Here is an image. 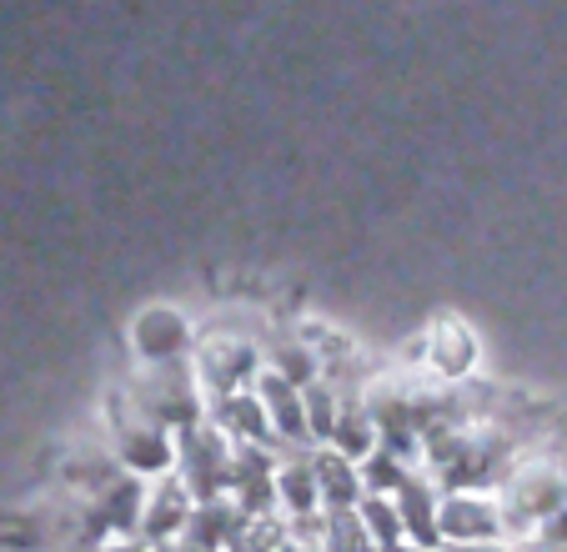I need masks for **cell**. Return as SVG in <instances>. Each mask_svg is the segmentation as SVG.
I'll return each instance as SVG.
<instances>
[{
  "mask_svg": "<svg viewBox=\"0 0 567 552\" xmlns=\"http://www.w3.org/2000/svg\"><path fill=\"white\" fill-rule=\"evenodd\" d=\"M231 457L236 442L221 432V427H186V447H182V488L192 492L196 502L221 498L231 488Z\"/></svg>",
  "mask_w": 567,
  "mask_h": 552,
  "instance_id": "1",
  "label": "cell"
},
{
  "mask_svg": "<svg viewBox=\"0 0 567 552\" xmlns=\"http://www.w3.org/2000/svg\"><path fill=\"white\" fill-rule=\"evenodd\" d=\"M136 407L151 422L166 427V432H172V427H192L196 412H202V402H196V372L176 367V361H151L146 382H141V392H136Z\"/></svg>",
  "mask_w": 567,
  "mask_h": 552,
  "instance_id": "2",
  "label": "cell"
},
{
  "mask_svg": "<svg viewBox=\"0 0 567 552\" xmlns=\"http://www.w3.org/2000/svg\"><path fill=\"white\" fill-rule=\"evenodd\" d=\"M382 552H427V548H417V542H412V548L408 542H396V548H382Z\"/></svg>",
  "mask_w": 567,
  "mask_h": 552,
  "instance_id": "15",
  "label": "cell"
},
{
  "mask_svg": "<svg viewBox=\"0 0 567 552\" xmlns=\"http://www.w3.org/2000/svg\"><path fill=\"white\" fill-rule=\"evenodd\" d=\"M212 427H221L231 442H247V447H267L271 442V422H267V407L257 402V392H226L216 397V417Z\"/></svg>",
  "mask_w": 567,
  "mask_h": 552,
  "instance_id": "8",
  "label": "cell"
},
{
  "mask_svg": "<svg viewBox=\"0 0 567 552\" xmlns=\"http://www.w3.org/2000/svg\"><path fill=\"white\" fill-rule=\"evenodd\" d=\"M462 552H497V548H487V542H477V548H462Z\"/></svg>",
  "mask_w": 567,
  "mask_h": 552,
  "instance_id": "16",
  "label": "cell"
},
{
  "mask_svg": "<svg viewBox=\"0 0 567 552\" xmlns=\"http://www.w3.org/2000/svg\"><path fill=\"white\" fill-rule=\"evenodd\" d=\"M116 442H121V462H126L131 472H141V478H151V472H166L176 462L172 432H166L161 422H151V417L141 412L136 402L126 407V422H121Z\"/></svg>",
  "mask_w": 567,
  "mask_h": 552,
  "instance_id": "5",
  "label": "cell"
},
{
  "mask_svg": "<svg viewBox=\"0 0 567 552\" xmlns=\"http://www.w3.org/2000/svg\"><path fill=\"white\" fill-rule=\"evenodd\" d=\"M533 552H567V538H543Z\"/></svg>",
  "mask_w": 567,
  "mask_h": 552,
  "instance_id": "14",
  "label": "cell"
},
{
  "mask_svg": "<svg viewBox=\"0 0 567 552\" xmlns=\"http://www.w3.org/2000/svg\"><path fill=\"white\" fill-rule=\"evenodd\" d=\"M271 488H277V502L287 508V518H311V512H321L317 472H311V457L301 452V447L281 468H271Z\"/></svg>",
  "mask_w": 567,
  "mask_h": 552,
  "instance_id": "10",
  "label": "cell"
},
{
  "mask_svg": "<svg viewBox=\"0 0 567 552\" xmlns=\"http://www.w3.org/2000/svg\"><path fill=\"white\" fill-rule=\"evenodd\" d=\"M196 498L182 488V482H161V488L146 492V502H141V522L136 528H146L151 542H166V538H182L186 532V518H192Z\"/></svg>",
  "mask_w": 567,
  "mask_h": 552,
  "instance_id": "7",
  "label": "cell"
},
{
  "mask_svg": "<svg viewBox=\"0 0 567 552\" xmlns=\"http://www.w3.org/2000/svg\"><path fill=\"white\" fill-rule=\"evenodd\" d=\"M311 472H317V498H321V512H342V508H357L362 498V478H357V462L332 447L311 452Z\"/></svg>",
  "mask_w": 567,
  "mask_h": 552,
  "instance_id": "9",
  "label": "cell"
},
{
  "mask_svg": "<svg viewBox=\"0 0 567 552\" xmlns=\"http://www.w3.org/2000/svg\"><path fill=\"white\" fill-rule=\"evenodd\" d=\"M497 532H503L497 502L477 498V492H467V488L437 498V542H452V548H477V542H493Z\"/></svg>",
  "mask_w": 567,
  "mask_h": 552,
  "instance_id": "3",
  "label": "cell"
},
{
  "mask_svg": "<svg viewBox=\"0 0 567 552\" xmlns=\"http://www.w3.org/2000/svg\"><path fill=\"white\" fill-rule=\"evenodd\" d=\"M261 367H271L277 377H287L291 387H307V382H317L321 377V361H317V351L307 347V341H277V347L261 357Z\"/></svg>",
  "mask_w": 567,
  "mask_h": 552,
  "instance_id": "13",
  "label": "cell"
},
{
  "mask_svg": "<svg viewBox=\"0 0 567 552\" xmlns=\"http://www.w3.org/2000/svg\"><path fill=\"white\" fill-rule=\"evenodd\" d=\"M257 372H261L257 347H247V341H236V337H212L202 347V357H196V382L216 397L241 392Z\"/></svg>",
  "mask_w": 567,
  "mask_h": 552,
  "instance_id": "4",
  "label": "cell"
},
{
  "mask_svg": "<svg viewBox=\"0 0 567 552\" xmlns=\"http://www.w3.org/2000/svg\"><path fill=\"white\" fill-rule=\"evenodd\" d=\"M131 341H136L141 361H176V351L186 347V321L176 317V311H146V317L136 321V331H131Z\"/></svg>",
  "mask_w": 567,
  "mask_h": 552,
  "instance_id": "12",
  "label": "cell"
},
{
  "mask_svg": "<svg viewBox=\"0 0 567 552\" xmlns=\"http://www.w3.org/2000/svg\"><path fill=\"white\" fill-rule=\"evenodd\" d=\"M257 402L267 407V422H271V437L291 447H311V432H307V407H301V387H291L287 377H277L271 367L257 372Z\"/></svg>",
  "mask_w": 567,
  "mask_h": 552,
  "instance_id": "6",
  "label": "cell"
},
{
  "mask_svg": "<svg viewBox=\"0 0 567 552\" xmlns=\"http://www.w3.org/2000/svg\"><path fill=\"white\" fill-rule=\"evenodd\" d=\"M392 502H396V518H402V538L412 532L417 548H432V542H437V492H432L427 482L408 478L392 492Z\"/></svg>",
  "mask_w": 567,
  "mask_h": 552,
  "instance_id": "11",
  "label": "cell"
}]
</instances>
